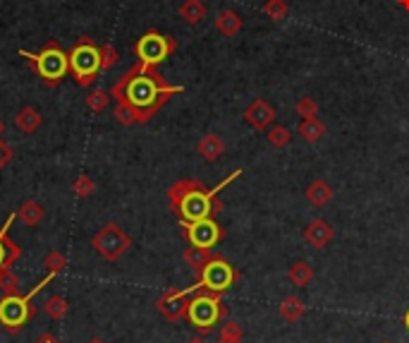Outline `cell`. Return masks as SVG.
<instances>
[{
  "label": "cell",
  "instance_id": "1",
  "mask_svg": "<svg viewBox=\"0 0 409 343\" xmlns=\"http://www.w3.org/2000/svg\"><path fill=\"white\" fill-rule=\"evenodd\" d=\"M185 86L168 84L166 77L154 65L137 60L113 84L110 96L115 101V120L120 125H144L166 106L175 94H182Z\"/></svg>",
  "mask_w": 409,
  "mask_h": 343
},
{
  "label": "cell",
  "instance_id": "2",
  "mask_svg": "<svg viewBox=\"0 0 409 343\" xmlns=\"http://www.w3.org/2000/svg\"><path fill=\"white\" fill-rule=\"evenodd\" d=\"M239 176H242V168L232 171L230 176H227L225 180H220V183L211 190L196 178L177 180V183H173L170 188H168V202H170V209L177 214L180 221H187V224H192V221H201V219H213L215 214L223 209V202L218 200V193L223 188H227L232 180H237Z\"/></svg>",
  "mask_w": 409,
  "mask_h": 343
},
{
  "label": "cell",
  "instance_id": "3",
  "mask_svg": "<svg viewBox=\"0 0 409 343\" xmlns=\"http://www.w3.org/2000/svg\"><path fill=\"white\" fill-rule=\"evenodd\" d=\"M55 276L58 274L48 271V274L41 278V281L32 290H29L27 295H22V293L3 295V298H0V327H3L5 331H10V334L25 329L27 324L34 319V315H36V307H32V298H34V295H39L41 290L48 286V283L53 281Z\"/></svg>",
  "mask_w": 409,
  "mask_h": 343
},
{
  "label": "cell",
  "instance_id": "4",
  "mask_svg": "<svg viewBox=\"0 0 409 343\" xmlns=\"http://www.w3.org/2000/svg\"><path fill=\"white\" fill-rule=\"evenodd\" d=\"M227 317V307L223 305L218 293H208V290H199L192 295L189 310H187V322L199 336H206L218 327Z\"/></svg>",
  "mask_w": 409,
  "mask_h": 343
},
{
  "label": "cell",
  "instance_id": "5",
  "mask_svg": "<svg viewBox=\"0 0 409 343\" xmlns=\"http://www.w3.org/2000/svg\"><path fill=\"white\" fill-rule=\"evenodd\" d=\"M20 56L32 63V67L36 70V75L48 86L60 84L69 72V58H67L65 51L60 48V44H58L55 39L46 41V46L39 51V53H29V51L22 48Z\"/></svg>",
  "mask_w": 409,
  "mask_h": 343
},
{
  "label": "cell",
  "instance_id": "6",
  "mask_svg": "<svg viewBox=\"0 0 409 343\" xmlns=\"http://www.w3.org/2000/svg\"><path fill=\"white\" fill-rule=\"evenodd\" d=\"M69 58V72H72L74 82L79 86H91L96 82L98 72L103 70L101 65V51L91 41L89 37H81L74 48L67 53Z\"/></svg>",
  "mask_w": 409,
  "mask_h": 343
},
{
  "label": "cell",
  "instance_id": "7",
  "mask_svg": "<svg viewBox=\"0 0 409 343\" xmlns=\"http://www.w3.org/2000/svg\"><path fill=\"white\" fill-rule=\"evenodd\" d=\"M239 281V274L235 266L227 261L223 254L213 257L203 266L201 271H196V286L199 290H208V293H225Z\"/></svg>",
  "mask_w": 409,
  "mask_h": 343
},
{
  "label": "cell",
  "instance_id": "8",
  "mask_svg": "<svg viewBox=\"0 0 409 343\" xmlns=\"http://www.w3.org/2000/svg\"><path fill=\"white\" fill-rule=\"evenodd\" d=\"M91 247L106 261H118L132 250V238L122 231L120 224H106L91 238Z\"/></svg>",
  "mask_w": 409,
  "mask_h": 343
},
{
  "label": "cell",
  "instance_id": "9",
  "mask_svg": "<svg viewBox=\"0 0 409 343\" xmlns=\"http://www.w3.org/2000/svg\"><path fill=\"white\" fill-rule=\"evenodd\" d=\"M177 48V41L173 37H166V34L159 32H146L137 44H134V53H137L139 63L144 65H159L166 58H170Z\"/></svg>",
  "mask_w": 409,
  "mask_h": 343
},
{
  "label": "cell",
  "instance_id": "10",
  "mask_svg": "<svg viewBox=\"0 0 409 343\" xmlns=\"http://www.w3.org/2000/svg\"><path fill=\"white\" fill-rule=\"evenodd\" d=\"M180 226H182V233L187 238V242L194 247L213 250L225 238V231L220 228L215 219H201V221H192V224L180 221Z\"/></svg>",
  "mask_w": 409,
  "mask_h": 343
},
{
  "label": "cell",
  "instance_id": "11",
  "mask_svg": "<svg viewBox=\"0 0 409 343\" xmlns=\"http://www.w3.org/2000/svg\"><path fill=\"white\" fill-rule=\"evenodd\" d=\"M199 293V286L189 288H170L166 290V293L161 295L159 300H156V310L161 312L163 317L168 319V322H180V319H187V310H189V300L192 295Z\"/></svg>",
  "mask_w": 409,
  "mask_h": 343
},
{
  "label": "cell",
  "instance_id": "12",
  "mask_svg": "<svg viewBox=\"0 0 409 343\" xmlns=\"http://www.w3.org/2000/svg\"><path fill=\"white\" fill-rule=\"evenodd\" d=\"M244 123L251 125L254 130H268L276 123V108L266 101V98H254L242 113Z\"/></svg>",
  "mask_w": 409,
  "mask_h": 343
},
{
  "label": "cell",
  "instance_id": "13",
  "mask_svg": "<svg viewBox=\"0 0 409 343\" xmlns=\"http://www.w3.org/2000/svg\"><path fill=\"white\" fill-rule=\"evenodd\" d=\"M17 219V212L10 214L8 221L0 226V269H13V264L22 257V247L10 240V226Z\"/></svg>",
  "mask_w": 409,
  "mask_h": 343
},
{
  "label": "cell",
  "instance_id": "14",
  "mask_svg": "<svg viewBox=\"0 0 409 343\" xmlns=\"http://www.w3.org/2000/svg\"><path fill=\"white\" fill-rule=\"evenodd\" d=\"M333 238H335V231H333V226L323 219H314L311 224H307V228H304V240H307V245H311L314 250L326 247Z\"/></svg>",
  "mask_w": 409,
  "mask_h": 343
},
{
  "label": "cell",
  "instance_id": "15",
  "mask_svg": "<svg viewBox=\"0 0 409 343\" xmlns=\"http://www.w3.org/2000/svg\"><path fill=\"white\" fill-rule=\"evenodd\" d=\"M196 154L201 156L203 161L213 164V161H218L220 156L225 154V142H223V139H220L218 135L208 132V135H203V137L196 142Z\"/></svg>",
  "mask_w": 409,
  "mask_h": 343
},
{
  "label": "cell",
  "instance_id": "16",
  "mask_svg": "<svg viewBox=\"0 0 409 343\" xmlns=\"http://www.w3.org/2000/svg\"><path fill=\"white\" fill-rule=\"evenodd\" d=\"M15 125H17V130H22L25 135H32V132H36L39 127L43 125V115H41L34 106H22L15 115Z\"/></svg>",
  "mask_w": 409,
  "mask_h": 343
},
{
  "label": "cell",
  "instance_id": "17",
  "mask_svg": "<svg viewBox=\"0 0 409 343\" xmlns=\"http://www.w3.org/2000/svg\"><path fill=\"white\" fill-rule=\"evenodd\" d=\"M242 17H239L235 10H230V8H225V10H220L218 17H215V29H218L223 37H237L239 32H242Z\"/></svg>",
  "mask_w": 409,
  "mask_h": 343
},
{
  "label": "cell",
  "instance_id": "18",
  "mask_svg": "<svg viewBox=\"0 0 409 343\" xmlns=\"http://www.w3.org/2000/svg\"><path fill=\"white\" fill-rule=\"evenodd\" d=\"M206 13H208V8L203 0H182V5H180V17H182L189 27L201 25Z\"/></svg>",
  "mask_w": 409,
  "mask_h": 343
},
{
  "label": "cell",
  "instance_id": "19",
  "mask_svg": "<svg viewBox=\"0 0 409 343\" xmlns=\"http://www.w3.org/2000/svg\"><path fill=\"white\" fill-rule=\"evenodd\" d=\"M288 278H290L292 286H297V288H307L309 283L314 281V266L309 264V261H304V259L292 261L290 269H288Z\"/></svg>",
  "mask_w": 409,
  "mask_h": 343
},
{
  "label": "cell",
  "instance_id": "20",
  "mask_svg": "<svg viewBox=\"0 0 409 343\" xmlns=\"http://www.w3.org/2000/svg\"><path fill=\"white\" fill-rule=\"evenodd\" d=\"M17 219L27 226H39L41 221L46 219V209L36 200H25L20 205V209H17Z\"/></svg>",
  "mask_w": 409,
  "mask_h": 343
},
{
  "label": "cell",
  "instance_id": "21",
  "mask_svg": "<svg viewBox=\"0 0 409 343\" xmlns=\"http://www.w3.org/2000/svg\"><path fill=\"white\" fill-rule=\"evenodd\" d=\"M304 312H307V305H304V300L297 298V295H288L278 307V315L283 317L288 324L300 322V319L304 317Z\"/></svg>",
  "mask_w": 409,
  "mask_h": 343
},
{
  "label": "cell",
  "instance_id": "22",
  "mask_svg": "<svg viewBox=\"0 0 409 343\" xmlns=\"http://www.w3.org/2000/svg\"><path fill=\"white\" fill-rule=\"evenodd\" d=\"M218 254H220V252H215V250H206V247H194V245H189V247L185 250L182 259H185L187 264H189L194 271H201L203 266H206L213 257H218Z\"/></svg>",
  "mask_w": 409,
  "mask_h": 343
},
{
  "label": "cell",
  "instance_id": "23",
  "mask_svg": "<svg viewBox=\"0 0 409 343\" xmlns=\"http://www.w3.org/2000/svg\"><path fill=\"white\" fill-rule=\"evenodd\" d=\"M307 200H309V205H314L319 209L326 207L333 200V188L326 183V180H314V183L307 188Z\"/></svg>",
  "mask_w": 409,
  "mask_h": 343
},
{
  "label": "cell",
  "instance_id": "24",
  "mask_svg": "<svg viewBox=\"0 0 409 343\" xmlns=\"http://www.w3.org/2000/svg\"><path fill=\"white\" fill-rule=\"evenodd\" d=\"M297 132L302 135L304 142L316 144L319 139L326 135V125L321 123L319 118H302V123H300V127H297Z\"/></svg>",
  "mask_w": 409,
  "mask_h": 343
},
{
  "label": "cell",
  "instance_id": "25",
  "mask_svg": "<svg viewBox=\"0 0 409 343\" xmlns=\"http://www.w3.org/2000/svg\"><path fill=\"white\" fill-rule=\"evenodd\" d=\"M43 310H46V315H48L51 319L60 322V319H65L69 305H67V300L62 298V295H51V298L43 302Z\"/></svg>",
  "mask_w": 409,
  "mask_h": 343
},
{
  "label": "cell",
  "instance_id": "26",
  "mask_svg": "<svg viewBox=\"0 0 409 343\" xmlns=\"http://www.w3.org/2000/svg\"><path fill=\"white\" fill-rule=\"evenodd\" d=\"M268 144L271 147H276V149H285L290 144V139H292V132L288 130L285 125H278V123H273L271 127H268Z\"/></svg>",
  "mask_w": 409,
  "mask_h": 343
},
{
  "label": "cell",
  "instance_id": "27",
  "mask_svg": "<svg viewBox=\"0 0 409 343\" xmlns=\"http://www.w3.org/2000/svg\"><path fill=\"white\" fill-rule=\"evenodd\" d=\"M110 103V94L106 89H93L86 94V108L93 110V113H103Z\"/></svg>",
  "mask_w": 409,
  "mask_h": 343
},
{
  "label": "cell",
  "instance_id": "28",
  "mask_svg": "<svg viewBox=\"0 0 409 343\" xmlns=\"http://www.w3.org/2000/svg\"><path fill=\"white\" fill-rule=\"evenodd\" d=\"M242 336H244L242 327L237 322H232V319H227V322H223V327H220L218 343H242Z\"/></svg>",
  "mask_w": 409,
  "mask_h": 343
},
{
  "label": "cell",
  "instance_id": "29",
  "mask_svg": "<svg viewBox=\"0 0 409 343\" xmlns=\"http://www.w3.org/2000/svg\"><path fill=\"white\" fill-rule=\"evenodd\" d=\"M264 13H266L268 20L283 22L285 17H288L290 8H288V3H285V0H266V3H264Z\"/></svg>",
  "mask_w": 409,
  "mask_h": 343
},
{
  "label": "cell",
  "instance_id": "30",
  "mask_svg": "<svg viewBox=\"0 0 409 343\" xmlns=\"http://www.w3.org/2000/svg\"><path fill=\"white\" fill-rule=\"evenodd\" d=\"M72 193L81 197V200H86V197H91L93 193H96V183H93V178H89L86 173H79L72 183Z\"/></svg>",
  "mask_w": 409,
  "mask_h": 343
},
{
  "label": "cell",
  "instance_id": "31",
  "mask_svg": "<svg viewBox=\"0 0 409 343\" xmlns=\"http://www.w3.org/2000/svg\"><path fill=\"white\" fill-rule=\"evenodd\" d=\"M0 290L5 295H17L20 293V278L13 269H0Z\"/></svg>",
  "mask_w": 409,
  "mask_h": 343
},
{
  "label": "cell",
  "instance_id": "32",
  "mask_svg": "<svg viewBox=\"0 0 409 343\" xmlns=\"http://www.w3.org/2000/svg\"><path fill=\"white\" fill-rule=\"evenodd\" d=\"M43 266L48 271H53V274H60V271L67 266V257L60 252V250H51V252L46 254V259H43Z\"/></svg>",
  "mask_w": 409,
  "mask_h": 343
},
{
  "label": "cell",
  "instance_id": "33",
  "mask_svg": "<svg viewBox=\"0 0 409 343\" xmlns=\"http://www.w3.org/2000/svg\"><path fill=\"white\" fill-rule=\"evenodd\" d=\"M295 110H297V115H300V118H316V115H319V103L314 101V96H302L300 101H297Z\"/></svg>",
  "mask_w": 409,
  "mask_h": 343
},
{
  "label": "cell",
  "instance_id": "34",
  "mask_svg": "<svg viewBox=\"0 0 409 343\" xmlns=\"http://www.w3.org/2000/svg\"><path fill=\"white\" fill-rule=\"evenodd\" d=\"M98 51H101V65H103V70L113 67L115 63L120 60V53H118V48H115L113 44H103V46H98Z\"/></svg>",
  "mask_w": 409,
  "mask_h": 343
},
{
  "label": "cell",
  "instance_id": "35",
  "mask_svg": "<svg viewBox=\"0 0 409 343\" xmlns=\"http://www.w3.org/2000/svg\"><path fill=\"white\" fill-rule=\"evenodd\" d=\"M13 156H15L13 147H10L8 142H3V139H0V171H3V168L8 166L10 161H13Z\"/></svg>",
  "mask_w": 409,
  "mask_h": 343
},
{
  "label": "cell",
  "instance_id": "36",
  "mask_svg": "<svg viewBox=\"0 0 409 343\" xmlns=\"http://www.w3.org/2000/svg\"><path fill=\"white\" fill-rule=\"evenodd\" d=\"M36 343H58V339H55L53 334H43V336H41V339H39Z\"/></svg>",
  "mask_w": 409,
  "mask_h": 343
},
{
  "label": "cell",
  "instance_id": "37",
  "mask_svg": "<svg viewBox=\"0 0 409 343\" xmlns=\"http://www.w3.org/2000/svg\"><path fill=\"white\" fill-rule=\"evenodd\" d=\"M397 5H400L402 10H407V13H409V0H397Z\"/></svg>",
  "mask_w": 409,
  "mask_h": 343
},
{
  "label": "cell",
  "instance_id": "38",
  "mask_svg": "<svg viewBox=\"0 0 409 343\" xmlns=\"http://www.w3.org/2000/svg\"><path fill=\"white\" fill-rule=\"evenodd\" d=\"M187 343H206V341H203V336H194V339H189Z\"/></svg>",
  "mask_w": 409,
  "mask_h": 343
},
{
  "label": "cell",
  "instance_id": "39",
  "mask_svg": "<svg viewBox=\"0 0 409 343\" xmlns=\"http://www.w3.org/2000/svg\"><path fill=\"white\" fill-rule=\"evenodd\" d=\"M402 324H405V329L409 331V310L405 312V319H402Z\"/></svg>",
  "mask_w": 409,
  "mask_h": 343
},
{
  "label": "cell",
  "instance_id": "40",
  "mask_svg": "<svg viewBox=\"0 0 409 343\" xmlns=\"http://www.w3.org/2000/svg\"><path fill=\"white\" fill-rule=\"evenodd\" d=\"M86 343H106V341H103V339H98V336H93V339H89Z\"/></svg>",
  "mask_w": 409,
  "mask_h": 343
},
{
  "label": "cell",
  "instance_id": "41",
  "mask_svg": "<svg viewBox=\"0 0 409 343\" xmlns=\"http://www.w3.org/2000/svg\"><path fill=\"white\" fill-rule=\"evenodd\" d=\"M3 132H5V123H3V118H0V139H3Z\"/></svg>",
  "mask_w": 409,
  "mask_h": 343
},
{
  "label": "cell",
  "instance_id": "42",
  "mask_svg": "<svg viewBox=\"0 0 409 343\" xmlns=\"http://www.w3.org/2000/svg\"><path fill=\"white\" fill-rule=\"evenodd\" d=\"M381 343H390V341H381Z\"/></svg>",
  "mask_w": 409,
  "mask_h": 343
}]
</instances>
